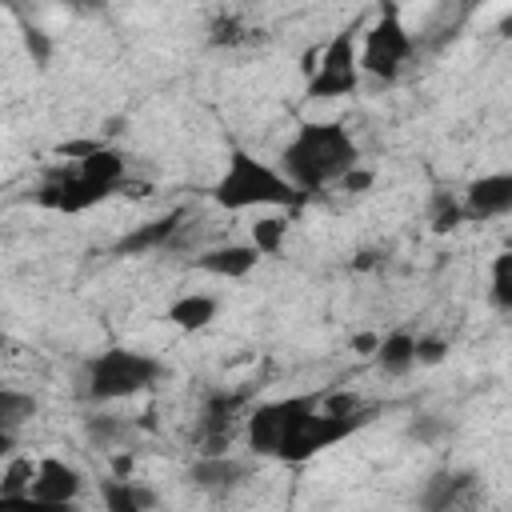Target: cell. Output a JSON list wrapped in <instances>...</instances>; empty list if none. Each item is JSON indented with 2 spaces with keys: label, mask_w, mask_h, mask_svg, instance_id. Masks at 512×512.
Wrapping results in <instances>:
<instances>
[{
  "label": "cell",
  "mask_w": 512,
  "mask_h": 512,
  "mask_svg": "<svg viewBox=\"0 0 512 512\" xmlns=\"http://www.w3.org/2000/svg\"><path fill=\"white\" fill-rule=\"evenodd\" d=\"M352 168H360V144L340 120H304L280 148V176L300 196L340 184Z\"/></svg>",
  "instance_id": "cell-1"
},
{
  "label": "cell",
  "mask_w": 512,
  "mask_h": 512,
  "mask_svg": "<svg viewBox=\"0 0 512 512\" xmlns=\"http://www.w3.org/2000/svg\"><path fill=\"white\" fill-rule=\"evenodd\" d=\"M164 376H168V368L140 348H104L84 364V372L76 380V396L84 404L100 408V404L132 400V396L156 388Z\"/></svg>",
  "instance_id": "cell-2"
},
{
  "label": "cell",
  "mask_w": 512,
  "mask_h": 512,
  "mask_svg": "<svg viewBox=\"0 0 512 512\" xmlns=\"http://www.w3.org/2000/svg\"><path fill=\"white\" fill-rule=\"evenodd\" d=\"M208 196L224 208V212H252V208H296L304 196L280 176V168L256 160L244 148L228 152L224 172L216 176V184L208 188Z\"/></svg>",
  "instance_id": "cell-3"
},
{
  "label": "cell",
  "mask_w": 512,
  "mask_h": 512,
  "mask_svg": "<svg viewBox=\"0 0 512 512\" xmlns=\"http://www.w3.org/2000/svg\"><path fill=\"white\" fill-rule=\"evenodd\" d=\"M412 56H416V36L408 32V24L400 20L396 8H380V16L364 32V44L356 48L360 76H372V80L392 84L408 68Z\"/></svg>",
  "instance_id": "cell-4"
},
{
  "label": "cell",
  "mask_w": 512,
  "mask_h": 512,
  "mask_svg": "<svg viewBox=\"0 0 512 512\" xmlns=\"http://www.w3.org/2000/svg\"><path fill=\"white\" fill-rule=\"evenodd\" d=\"M320 396L308 392V396H280V400H264L256 408H248L244 416V440H248V452L252 456H280V448L288 444V436L296 432V424L316 412Z\"/></svg>",
  "instance_id": "cell-5"
},
{
  "label": "cell",
  "mask_w": 512,
  "mask_h": 512,
  "mask_svg": "<svg viewBox=\"0 0 512 512\" xmlns=\"http://www.w3.org/2000/svg\"><path fill=\"white\" fill-rule=\"evenodd\" d=\"M368 420H372L368 408L348 412V416H336V412H324V408L316 404V412H308V416L296 424V432L288 436V444L280 448L276 460H284V464H304V460H312L316 452H324V448L340 444L344 436H352L356 428H364Z\"/></svg>",
  "instance_id": "cell-6"
},
{
  "label": "cell",
  "mask_w": 512,
  "mask_h": 512,
  "mask_svg": "<svg viewBox=\"0 0 512 512\" xmlns=\"http://www.w3.org/2000/svg\"><path fill=\"white\" fill-rule=\"evenodd\" d=\"M360 64H356V32L340 28L328 48L320 52V64L308 76V96L312 100H336V96H352L360 88Z\"/></svg>",
  "instance_id": "cell-7"
},
{
  "label": "cell",
  "mask_w": 512,
  "mask_h": 512,
  "mask_svg": "<svg viewBox=\"0 0 512 512\" xmlns=\"http://www.w3.org/2000/svg\"><path fill=\"white\" fill-rule=\"evenodd\" d=\"M248 404H252V392L240 388V392H208V400L200 404V424H196V440H200V456H220L228 452L240 420L248 416Z\"/></svg>",
  "instance_id": "cell-8"
},
{
  "label": "cell",
  "mask_w": 512,
  "mask_h": 512,
  "mask_svg": "<svg viewBox=\"0 0 512 512\" xmlns=\"http://www.w3.org/2000/svg\"><path fill=\"white\" fill-rule=\"evenodd\" d=\"M108 196L112 192L100 188V184H92L88 176H80L76 164L72 168H64V164L48 168L44 180H40V188H36V204L48 208V212H60V216H80V212L104 204Z\"/></svg>",
  "instance_id": "cell-9"
},
{
  "label": "cell",
  "mask_w": 512,
  "mask_h": 512,
  "mask_svg": "<svg viewBox=\"0 0 512 512\" xmlns=\"http://www.w3.org/2000/svg\"><path fill=\"white\" fill-rule=\"evenodd\" d=\"M80 492H84V476H80L76 464L60 460V456H44V460H36L28 496H36V500H44V504H76Z\"/></svg>",
  "instance_id": "cell-10"
},
{
  "label": "cell",
  "mask_w": 512,
  "mask_h": 512,
  "mask_svg": "<svg viewBox=\"0 0 512 512\" xmlns=\"http://www.w3.org/2000/svg\"><path fill=\"white\" fill-rule=\"evenodd\" d=\"M476 496V476L464 468H440L424 480L420 488V508L424 512H468Z\"/></svg>",
  "instance_id": "cell-11"
},
{
  "label": "cell",
  "mask_w": 512,
  "mask_h": 512,
  "mask_svg": "<svg viewBox=\"0 0 512 512\" xmlns=\"http://www.w3.org/2000/svg\"><path fill=\"white\" fill-rule=\"evenodd\" d=\"M464 220H500L512 212V172H488L464 188Z\"/></svg>",
  "instance_id": "cell-12"
},
{
  "label": "cell",
  "mask_w": 512,
  "mask_h": 512,
  "mask_svg": "<svg viewBox=\"0 0 512 512\" xmlns=\"http://www.w3.org/2000/svg\"><path fill=\"white\" fill-rule=\"evenodd\" d=\"M244 480H248V464L236 460V456H228V452H220V456H196L188 464V484L196 492H208V496H228Z\"/></svg>",
  "instance_id": "cell-13"
},
{
  "label": "cell",
  "mask_w": 512,
  "mask_h": 512,
  "mask_svg": "<svg viewBox=\"0 0 512 512\" xmlns=\"http://www.w3.org/2000/svg\"><path fill=\"white\" fill-rule=\"evenodd\" d=\"M188 220V208H168L164 216L156 220H144L140 228H132L120 244H116V256H144V252H160V248H172V240L180 236Z\"/></svg>",
  "instance_id": "cell-14"
},
{
  "label": "cell",
  "mask_w": 512,
  "mask_h": 512,
  "mask_svg": "<svg viewBox=\"0 0 512 512\" xmlns=\"http://www.w3.org/2000/svg\"><path fill=\"white\" fill-rule=\"evenodd\" d=\"M256 264H260V252L252 244H216L196 256V268L216 280H244Z\"/></svg>",
  "instance_id": "cell-15"
},
{
  "label": "cell",
  "mask_w": 512,
  "mask_h": 512,
  "mask_svg": "<svg viewBox=\"0 0 512 512\" xmlns=\"http://www.w3.org/2000/svg\"><path fill=\"white\" fill-rule=\"evenodd\" d=\"M100 500L104 512H152L156 508V492L132 476H112L100 484Z\"/></svg>",
  "instance_id": "cell-16"
},
{
  "label": "cell",
  "mask_w": 512,
  "mask_h": 512,
  "mask_svg": "<svg viewBox=\"0 0 512 512\" xmlns=\"http://www.w3.org/2000/svg\"><path fill=\"white\" fill-rule=\"evenodd\" d=\"M220 312V300L216 296H204V292H184L168 304V324H176L180 332H204Z\"/></svg>",
  "instance_id": "cell-17"
},
{
  "label": "cell",
  "mask_w": 512,
  "mask_h": 512,
  "mask_svg": "<svg viewBox=\"0 0 512 512\" xmlns=\"http://www.w3.org/2000/svg\"><path fill=\"white\" fill-rule=\"evenodd\" d=\"M376 368L384 376H408L416 368V336L412 332H392L376 344Z\"/></svg>",
  "instance_id": "cell-18"
},
{
  "label": "cell",
  "mask_w": 512,
  "mask_h": 512,
  "mask_svg": "<svg viewBox=\"0 0 512 512\" xmlns=\"http://www.w3.org/2000/svg\"><path fill=\"white\" fill-rule=\"evenodd\" d=\"M36 412H40V404H36V396H32V392L4 388V384H0V432L16 436L24 424H32V420H36Z\"/></svg>",
  "instance_id": "cell-19"
},
{
  "label": "cell",
  "mask_w": 512,
  "mask_h": 512,
  "mask_svg": "<svg viewBox=\"0 0 512 512\" xmlns=\"http://www.w3.org/2000/svg\"><path fill=\"white\" fill-rule=\"evenodd\" d=\"M80 432H84L88 444H96V448H112V444H120V440L128 436V420L108 416V412H92V416H84Z\"/></svg>",
  "instance_id": "cell-20"
},
{
  "label": "cell",
  "mask_w": 512,
  "mask_h": 512,
  "mask_svg": "<svg viewBox=\"0 0 512 512\" xmlns=\"http://www.w3.org/2000/svg\"><path fill=\"white\" fill-rule=\"evenodd\" d=\"M284 240H288V220H284V216H260V220L252 224V240H248V244H252L260 256H280Z\"/></svg>",
  "instance_id": "cell-21"
},
{
  "label": "cell",
  "mask_w": 512,
  "mask_h": 512,
  "mask_svg": "<svg viewBox=\"0 0 512 512\" xmlns=\"http://www.w3.org/2000/svg\"><path fill=\"white\" fill-rule=\"evenodd\" d=\"M492 304L512 312V252H496L492 260Z\"/></svg>",
  "instance_id": "cell-22"
},
{
  "label": "cell",
  "mask_w": 512,
  "mask_h": 512,
  "mask_svg": "<svg viewBox=\"0 0 512 512\" xmlns=\"http://www.w3.org/2000/svg\"><path fill=\"white\" fill-rule=\"evenodd\" d=\"M428 220H432V232H452V228L464 220L460 200H456L452 192H436V196H432V212H428Z\"/></svg>",
  "instance_id": "cell-23"
},
{
  "label": "cell",
  "mask_w": 512,
  "mask_h": 512,
  "mask_svg": "<svg viewBox=\"0 0 512 512\" xmlns=\"http://www.w3.org/2000/svg\"><path fill=\"white\" fill-rule=\"evenodd\" d=\"M0 512H80L76 504H44L28 492H0Z\"/></svg>",
  "instance_id": "cell-24"
},
{
  "label": "cell",
  "mask_w": 512,
  "mask_h": 512,
  "mask_svg": "<svg viewBox=\"0 0 512 512\" xmlns=\"http://www.w3.org/2000/svg\"><path fill=\"white\" fill-rule=\"evenodd\" d=\"M32 460H16L12 468H8V476H4V484H0V492H28V484H32Z\"/></svg>",
  "instance_id": "cell-25"
},
{
  "label": "cell",
  "mask_w": 512,
  "mask_h": 512,
  "mask_svg": "<svg viewBox=\"0 0 512 512\" xmlns=\"http://www.w3.org/2000/svg\"><path fill=\"white\" fill-rule=\"evenodd\" d=\"M240 28H244V24H240L236 16H220V20L212 24V44H240V40H248Z\"/></svg>",
  "instance_id": "cell-26"
},
{
  "label": "cell",
  "mask_w": 512,
  "mask_h": 512,
  "mask_svg": "<svg viewBox=\"0 0 512 512\" xmlns=\"http://www.w3.org/2000/svg\"><path fill=\"white\" fill-rule=\"evenodd\" d=\"M444 352H448V344L440 336H416V364H436V360H444Z\"/></svg>",
  "instance_id": "cell-27"
},
{
  "label": "cell",
  "mask_w": 512,
  "mask_h": 512,
  "mask_svg": "<svg viewBox=\"0 0 512 512\" xmlns=\"http://www.w3.org/2000/svg\"><path fill=\"white\" fill-rule=\"evenodd\" d=\"M24 44H28V52L36 56V64H48V52H52V44H48V36H44V32L28 28V32H24Z\"/></svg>",
  "instance_id": "cell-28"
},
{
  "label": "cell",
  "mask_w": 512,
  "mask_h": 512,
  "mask_svg": "<svg viewBox=\"0 0 512 512\" xmlns=\"http://www.w3.org/2000/svg\"><path fill=\"white\" fill-rule=\"evenodd\" d=\"M368 184H372V172H364V168H352V172L340 180L344 192H360V188H368Z\"/></svg>",
  "instance_id": "cell-29"
},
{
  "label": "cell",
  "mask_w": 512,
  "mask_h": 512,
  "mask_svg": "<svg viewBox=\"0 0 512 512\" xmlns=\"http://www.w3.org/2000/svg\"><path fill=\"white\" fill-rule=\"evenodd\" d=\"M352 344H356L360 352H376V344H380V340H376V336H356Z\"/></svg>",
  "instance_id": "cell-30"
},
{
  "label": "cell",
  "mask_w": 512,
  "mask_h": 512,
  "mask_svg": "<svg viewBox=\"0 0 512 512\" xmlns=\"http://www.w3.org/2000/svg\"><path fill=\"white\" fill-rule=\"evenodd\" d=\"M12 448H16V436H8V432H0V460H4V456H8Z\"/></svg>",
  "instance_id": "cell-31"
}]
</instances>
